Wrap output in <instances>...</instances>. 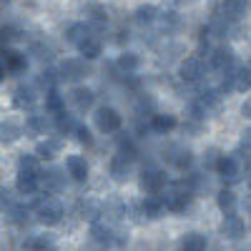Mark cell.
<instances>
[{
    "mask_svg": "<svg viewBox=\"0 0 251 251\" xmlns=\"http://www.w3.org/2000/svg\"><path fill=\"white\" fill-rule=\"evenodd\" d=\"M78 214L83 221H88V224H96L100 221V214H103V201L98 199H83L78 203Z\"/></svg>",
    "mask_w": 251,
    "mask_h": 251,
    "instance_id": "cell-16",
    "label": "cell"
},
{
    "mask_svg": "<svg viewBox=\"0 0 251 251\" xmlns=\"http://www.w3.org/2000/svg\"><path fill=\"white\" fill-rule=\"evenodd\" d=\"M75 138H78L80 143H86V146H91V143H93V136H91V131L86 128V126H80V123H78V128H75Z\"/></svg>",
    "mask_w": 251,
    "mask_h": 251,
    "instance_id": "cell-49",
    "label": "cell"
},
{
    "mask_svg": "<svg viewBox=\"0 0 251 251\" xmlns=\"http://www.w3.org/2000/svg\"><path fill=\"white\" fill-rule=\"evenodd\" d=\"M206 246H208V239L201 231H188L181 239V251H206Z\"/></svg>",
    "mask_w": 251,
    "mask_h": 251,
    "instance_id": "cell-25",
    "label": "cell"
},
{
    "mask_svg": "<svg viewBox=\"0 0 251 251\" xmlns=\"http://www.w3.org/2000/svg\"><path fill=\"white\" fill-rule=\"evenodd\" d=\"M249 13V0H221V15L228 23H236Z\"/></svg>",
    "mask_w": 251,
    "mask_h": 251,
    "instance_id": "cell-14",
    "label": "cell"
},
{
    "mask_svg": "<svg viewBox=\"0 0 251 251\" xmlns=\"http://www.w3.org/2000/svg\"><path fill=\"white\" fill-rule=\"evenodd\" d=\"M191 199H194V191L188 188L186 178L176 181V183H166V188L161 191V201L166 206V211H174V214L186 211V206L191 203Z\"/></svg>",
    "mask_w": 251,
    "mask_h": 251,
    "instance_id": "cell-1",
    "label": "cell"
},
{
    "mask_svg": "<svg viewBox=\"0 0 251 251\" xmlns=\"http://www.w3.org/2000/svg\"><path fill=\"white\" fill-rule=\"evenodd\" d=\"M25 249L28 251H58L55 246V239L50 234H35L25 241Z\"/></svg>",
    "mask_w": 251,
    "mask_h": 251,
    "instance_id": "cell-26",
    "label": "cell"
},
{
    "mask_svg": "<svg viewBox=\"0 0 251 251\" xmlns=\"http://www.w3.org/2000/svg\"><path fill=\"white\" fill-rule=\"evenodd\" d=\"M88 75V66L83 58H66L60 63V71H58V78L60 80H68V83H78Z\"/></svg>",
    "mask_w": 251,
    "mask_h": 251,
    "instance_id": "cell-6",
    "label": "cell"
},
{
    "mask_svg": "<svg viewBox=\"0 0 251 251\" xmlns=\"http://www.w3.org/2000/svg\"><path fill=\"white\" fill-rule=\"evenodd\" d=\"M38 188L48 196H58L66 191V171L63 169H48L38 174Z\"/></svg>",
    "mask_w": 251,
    "mask_h": 251,
    "instance_id": "cell-3",
    "label": "cell"
},
{
    "mask_svg": "<svg viewBox=\"0 0 251 251\" xmlns=\"http://www.w3.org/2000/svg\"><path fill=\"white\" fill-rule=\"evenodd\" d=\"M249 73H251L249 66L234 68V73H231V86H234V91H239V93H246V91H249V86H251Z\"/></svg>",
    "mask_w": 251,
    "mask_h": 251,
    "instance_id": "cell-33",
    "label": "cell"
},
{
    "mask_svg": "<svg viewBox=\"0 0 251 251\" xmlns=\"http://www.w3.org/2000/svg\"><path fill=\"white\" fill-rule=\"evenodd\" d=\"M0 53H3V68H5V73H23L28 68V60H25L23 53L10 50V48L0 50Z\"/></svg>",
    "mask_w": 251,
    "mask_h": 251,
    "instance_id": "cell-18",
    "label": "cell"
},
{
    "mask_svg": "<svg viewBox=\"0 0 251 251\" xmlns=\"http://www.w3.org/2000/svg\"><path fill=\"white\" fill-rule=\"evenodd\" d=\"M30 216H33V211H30L25 203H13L8 211H5V219H8V224H13V226H28Z\"/></svg>",
    "mask_w": 251,
    "mask_h": 251,
    "instance_id": "cell-22",
    "label": "cell"
},
{
    "mask_svg": "<svg viewBox=\"0 0 251 251\" xmlns=\"http://www.w3.org/2000/svg\"><path fill=\"white\" fill-rule=\"evenodd\" d=\"M18 171H23V174H38V158L33 153H20L18 156Z\"/></svg>",
    "mask_w": 251,
    "mask_h": 251,
    "instance_id": "cell-41",
    "label": "cell"
},
{
    "mask_svg": "<svg viewBox=\"0 0 251 251\" xmlns=\"http://www.w3.org/2000/svg\"><path fill=\"white\" fill-rule=\"evenodd\" d=\"M166 158H169L178 171H188L194 166V151L186 149V146H171L169 153H166Z\"/></svg>",
    "mask_w": 251,
    "mask_h": 251,
    "instance_id": "cell-13",
    "label": "cell"
},
{
    "mask_svg": "<svg viewBox=\"0 0 251 251\" xmlns=\"http://www.w3.org/2000/svg\"><path fill=\"white\" fill-rule=\"evenodd\" d=\"M78 48V53H80V58L83 60H96L100 53H103V43H100V38L96 35V33H91V35H86L80 40V43L75 46Z\"/></svg>",
    "mask_w": 251,
    "mask_h": 251,
    "instance_id": "cell-15",
    "label": "cell"
},
{
    "mask_svg": "<svg viewBox=\"0 0 251 251\" xmlns=\"http://www.w3.org/2000/svg\"><path fill=\"white\" fill-rule=\"evenodd\" d=\"M5 78V68H3V63H0V80Z\"/></svg>",
    "mask_w": 251,
    "mask_h": 251,
    "instance_id": "cell-51",
    "label": "cell"
},
{
    "mask_svg": "<svg viewBox=\"0 0 251 251\" xmlns=\"http://www.w3.org/2000/svg\"><path fill=\"white\" fill-rule=\"evenodd\" d=\"M60 149H63V138H46V141H40L38 146H35V158L40 161V158H46V161H50V158H55L58 153H60Z\"/></svg>",
    "mask_w": 251,
    "mask_h": 251,
    "instance_id": "cell-21",
    "label": "cell"
},
{
    "mask_svg": "<svg viewBox=\"0 0 251 251\" xmlns=\"http://www.w3.org/2000/svg\"><path fill=\"white\" fill-rule=\"evenodd\" d=\"M126 246H128V234H126V231H116V228H113V236H111V249L123 251Z\"/></svg>",
    "mask_w": 251,
    "mask_h": 251,
    "instance_id": "cell-46",
    "label": "cell"
},
{
    "mask_svg": "<svg viewBox=\"0 0 251 251\" xmlns=\"http://www.w3.org/2000/svg\"><path fill=\"white\" fill-rule=\"evenodd\" d=\"M33 216L43 224V226H58L63 221V216H66V211H63L60 201H55L53 196H46V199H38L33 203Z\"/></svg>",
    "mask_w": 251,
    "mask_h": 251,
    "instance_id": "cell-2",
    "label": "cell"
},
{
    "mask_svg": "<svg viewBox=\"0 0 251 251\" xmlns=\"http://www.w3.org/2000/svg\"><path fill=\"white\" fill-rule=\"evenodd\" d=\"M166 183H169V176H166V171L156 169V166H149V169H143L141 171V188L149 196H158Z\"/></svg>",
    "mask_w": 251,
    "mask_h": 251,
    "instance_id": "cell-4",
    "label": "cell"
},
{
    "mask_svg": "<svg viewBox=\"0 0 251 251\" xmlns=\"http://www.w3.org/2000/svg\"><path fill=\"white\" fill-rule=\"evenodd\" d=\"M0 3H10V0H0Z\"/></svg>",
    "mask_w": 251,
    "mask_h": 251,
    "instance_id": "cell-52",
    "label": "cell"
},
{
    "mask_svg": "<svg viewBox=\"0 0 251 251\" xmlns=\"http://www.w3.org/2000/svg\"><path fill=\"white\" fill-rule=\"evenodd\" d=\"M244 231H246V224H244L241 216H236V214H224V221H221V236L236 241V239L244 236Z\"/></svg>",
    "mask_w": 251,
    "mask_h": 251,
    "instance_id": "cell-11",
    "label": "cell"
},
{
    "mask_svg": "<svg viewBox=\"0 0 251 251\" xmlns=\"http://www.w3.org/2000/svg\"><path fill=\"white\" fill-rule=\"evenodd\" d=\"M221 100H224V93H221L219 88H206V91L201 93V98H199V103L206 108V113L221 108Z\"/></svg>",
    "mask_w": 251,
    "mask_h": 251,
    "instance_id": "cell-31",
    "label": "cell"
},
{
    "mask_svg": "<svg viewBox=\"0 0 251 251\" xmlns=\"http://www.w3.org/2000/svg\"><path fill=\"white\" fill-rule=\"evenodd\" d=\"M15 191H18L20 196H33V194L38 191V174H23V171H18Z\"/></svg>",
    "mask_w": 251,
    "mask_h": 251,
    "instance_id": "cell-23",
    "label": "cell"
},
{
    "mask_svg": "<svg viewBox=\"0 0 251 251\" xmlns=\"http://www.w3.org/2000/svg\"><path fill=\"white\" fill-rule=\"evenodd\" d=\"M141 216H146V219H151V221H156V219H161V216H166V206H163V201H161V196H146L143 201H141Z\"/></svg>",
    "mask_w": 251,
    "mask_h": 251,
    "instance_id": "cell-19",
    "label": "cell"
},
{
    "mask_svg": "<svg viewBox=\"0 0 251 251\" xmlns=\"http://www.w3.org/2000/svg\"><path fill=\"white\" fill-rule=\"evenodd\" d=\"M13 206V196H10V188L0 183V211H8Z\"/></svg>",
    "mask_w": 251,
    "mask_h": 251,
    "instance_id": "cell-48",
    "label": "cell"
},
{
    "mask_svg": "<svg viewBox=\"0 0 251 251\" xmlns=\"http://www.w3.org/2000/svg\"><path fill=\"white\" fill-rule=\"evenodd\" d=\"M236 194L231 191V188H221V191L216 194V203L224 214H234V208H236Z\"/></svg>",
    "mask_w": 251,
    "mask_h": 251,
    "instance_id": "cell-37",
    "label": "cell"
},
{
    "mask_svg": "<svg viewBox=\"0 0 251 251\" xmlns=\"http://www.w3.org/2000/svg\"><path fill=\"white\" fill-rule=\"evenodd\" d=\"M33 100H35V88L33 86H18L13 91V106L15 108H28V106H33Z\"/></svg>",
    "mask_w": 251,
    "mask_h": 251,
    "instance_id": "cell-28",
    "label": "cell"
},
{
    "mask_svg": "<svg viewBox=\"0 0 251 251\" xmlns=\"http://www.w3.org/2000/svg\"><path fill=\"white\" fill-rule=\"evenodd\" d=\"M241 113H244V116H246V118H249V113H251V106H249V100H246V103H244V108H241Z\"/></svg>",
    "mask_w": 251,
    "mask_h": 251,
    "instance_id": "cell-50",
    "label": "cell"
},
{
    "mask_svg": "<svg viewBox=\"0 0 251 251\" xmlns=\"http://www.w3.org/2000/svg\"><path fill=\"white\" fill-rule=\"evenodd\" d=\"M30 55H35L40 63H50V60L55 58V50H53L50 46H46V43H33Z\"/></svg>",
    "mask_w": 251,
    "mask_h": 251,
    "instance_id": "cell-43",
    "label": "cell"
},
{
    "mask_svg": "<svg viewBox=\"0 0 251 251\" xmlns=\"http://www.w3.org/2000/svg\"><path fill=\"white\" fill-rule=\"evenodd\" d=\"M214 171L219 174V178H221L226 186H234V183L241 181V166H239V158H236V156H224V153H221V158H219V163H216Z\"/></svg>",
    "mask_w": 251,
    "mask_h": 251,
    "instance_id": "cell-5",
    "label": "cell"
},
{
    "mask_svg": "<svg viewBox=\"0 0 251 251\" xmlns=\"http://www.w3.org/2000/svg\"><path fill=\"white\" fill-rule=\"evenodd\" d=\"M138 66H141V58H138L136 53H131V50L121 53L118 60H116V68L121 71V75H131V73H136Z\"/></svg>",
    "mask_w": 251,
    "mask_h": 251,
    "instance_id": "cell-27",
    "label": "cell"
},
{
    "mask_svg": "<svg viewBox=\"0 0 251 251\" xmlns=\"http://www.w3.org/2000/svg\"><path fill=\"white\" fill-rule=\"evenodd\" d=\"M126 211H128V206H126L121 199H111V201H106L103 203V221L108 219V226L111 224H118V221H123L126 219Z\"/></svg>",
    "mask_w": 251,
    "mask_h": 251,
    "instance_id": "cell-17",
    "label": "cell"
},
{
    "mask_svg": "<svg viewBox=\"0 0 251 251\" xmlns=\"http://www.w3.org/2000/svg\"><path fill=\"white\" fill-rule=\"evenodd\" d=\"M158 23H161V28L169 33V30H174V28H178V23H181V18H178V13L176 10H163V13H158Z\"/></svg>",
    "mask_w": 251,
    "mask_h": 251,
    "instance_id": "cell-40",
    "label": "cell"
},
{
    "mask_svg": "<svg viewBox=\"0 0 251 251\" xmlns=\"http://www.w3.org/2000/svg\"><path fill=\"white\" fill-rule=\"evenodd\" d=\"M66 171L75 183H86L88 181V161H86V156H78V153L68 156L66 158Z\"/></svg>",
    "mask_w": 251,
    "mask_h": 251,
    "instance_id": "cell-10",
    "label": "cell"
},
{
    "mask_svg": "<svg viewBox=\"0 0 251 251\" xmlns=\"http://www.w3.org/2000/svg\"><path fill=\"white\" fill-rule=\"evenodd\" d=\"M93 30H91V25L88 23H73V25H68V30H66V40L71 46H78L86 35H91Z\"/></svg>",
    "mask_w": 251,
    "mask_h": 251,
    "instance_id": "cell-36",
    "label": "cell"
},
{
    "mask_svg": "<svg viewBox=\"0 0 251 251\" xmlns=\"http://www.w3.org/2000/svg\"><path fill=\"white\" fill-rule=\"evenodd\" d=\"M20 136H23V128H20L18 123H13V121L0 123V141H3V143H13V141H18Z\"/></svg>",
    "mask_w": 251,
    "mask_h": 251,
    "instance_id": "cell-38",
    "label": "cell"
},
{
    "mask_svg": "<svg viewBox=\"0 0 251 251\" xmlns=\"http://www.w3.org/2000/svg\"><path fill=\"white\" fill-rule=\"evenodd\" d=\"M53 118H55V131H58V136H73V133H75V128H78L75 116H71V113H58V116H53Z\"/></svg>",
    "mask_w": 251,
    "mask_h": 251,
    "instance_id": "cell-30",
    "label": "cell"
},
{
    "mask_svg": "<svg viewBox=\"0 0 251 251\" xmlns=\"http://www.w3.org/2000/svg\"><path fill=\"white\" fill-rule=\"evenodd\" d=\"M46 111H48L50 116L66 113V96H60V93H58V88L46 91Z\"/></svg>",
    "mask_w": 251,
    "mask_h": 251,
    "instance_id": "cell-29",
    "label": "cell"
},
{
    "mask_svg": "<svg viewBox=\"0 0 251 251\" xmlns=\"http://www.w3.org/2000/svg\"><path fill=\"white\" fill-rule=\"evenodd\" d=\"M46 131H48V121H46V116L33 113V116L25 118V133H30V136H43Z\"/></svg>",
    "mask_w": 251,
    "mask_h": 251,
    "instance_id": "cell-34",
    "label": "cell"
},
{
    "mask_svg": "<svg viewBox=\"0 0 251 251\" xmlns=\"http://www.w3.org/2000/svg\"><path fill=\"white\" fill-rule=\"evenodd\" d=\"M203 60L199 58V55H191V58H186L183 63H181V68H178V75H181V80L183 83H199L201 78H203Z\"/></svg>",
    "mask_w": 251,
    "mask_h": 251,
    "instance_id": "cell-9",
    "label": "cell"
},
{
    "mask_svg": "<svg viewBox=\"0 0 251 251\" xmlns=\"http://www.w3.org/2000/svg\"><path fill=\"white\" fill-rule=\"evenodd\" d=\"M96 126H98L100 133H116L123 126V116L111 106H103V108L96 111Z\"/></svg>",
    "mask_w": 251,
    "mask_h": 251,
    "instance_id": "cell-7",
    "label": "cell"
},
{
    "mask_svg": "<svg viewBox=\"0 0 251 251\" xmlns=\"http://www.w3.org/2000/svg\"><path fill=\"white\" fill-rule=\"evenodd\" d=\"M208 63H211L214 71H219L224 75V73L236 68V55H234L231 48H216V50H211V55H208Z\"/></svg>",
    "mask_w": 251,
    "mask_h": 251,
    "instance_id": "cell-8",
    "label": "cell"
},
{
    "mask_svg": "<svg viewBox=\"0 0 251 251\" xmlns=\"http://www.w3.org/2000/svg\"><path fill=\"white\" fill-rule=\"evenodd\" d=\"M219 158H221V151H219V149H208V151L203 153V166H206V169H216Z\"/></svg>",
    "mask_w": 251,
    "mask_h": 251,
    "instance_id": "cell-47",
    "label": "cell"
},
{
    "mask_svg": "<svg viewBox=\"0 0 251 251\" xmlns=\"http://www.w3.org/2000/svg\"><path fill=\"white\" fill-rule=\"evenodd\" d=\"M15 38H18V30H15V28H10V25L0 28V50H5Z\"/></svg>",
    "mask_w": 251,
    "mask_h": 251,
    "instance_id": "cell-44",
    "label": "cell"
},
{
    "mask_svg": "<svg viewBox=\"0 0 251 251\" xmlns=\"http://www.w3.org/2000/svg\"><path fill=\"white\" fill-rule=\"evenodd\" d=\"M58 80H60V78H58V71L46 68L43 73L38 75V86H40V88H46V91H53V88L58 86Z\"/></svg>",
    "mask_w": 251,
    "mask_h": 251,
    "instance_id": "cell-42",
    "label": "cell"
},
{
    "mask_svg": "<svg viewBox=\"0 0 251 251\" xmlns=\"http://www.w3.org/2000/svg\"><path fill=\"white\" fill-rule=\"evenodd\" d=\"M149 128L153 133H169V131L176 128V116H171V113H153Z\"/></svg>",
    "mask_w": 251,
    "mask_h": 251,
    "instance_id": "cell-24",
    "label": "cell"
},
{
    "mask_svg": "<svg viewBox=\"0 0 251 251\" xmlns=\"http://www.w3.org/2000/svg\"><path fill=\"white\" fill-rule=\"evenodd\" d=\"M88 18H91V23H93L96 28H100V25H106V23H108V13H106V8L98 5V3H91V5H88Z\"/></svg>",
    "mask_w": 251,
    "mask_h": 251,
    "instance_id": "cell-39",
    "label": "cell"
},
{
    "mask_svg": "<svg viewBox=\"0 0 251 251\" xmlns=\"http://www.w3.org/2000/svg\"><path fill=\"white\" fill-rule=\"evenodd\" d=\"M111 236H113V226H108L106 221L91 224V239H93V244H98L100 249H111Z\"/></svg>",
    "mask_w": 251,
    "mask_h": 251,
    "instance_id": "cell-20",
    "label": "cell"
},
{
    "mask_svg": "<svg viewBox=\"0 0 251 251\" xmlns=\"http://www.w3.org/2000/svg\"><path fill=\"white\" fill-rule=\"evenodd\" d=\"M158 8L156 5H141V8H136V13H133V20L138 25H151V23H156V18H158Z\"/></svg>",
    "mask_w": 251,
    "mask_h": 251,
    "instance_id": "cell-35",
    "label": "cell"
},
{
    "mask_svg": "<svg viewBox=\"0 0 251 251\" xmlns=\"http://www.w3.org/2000/svg\"><path fill=\"white\" fill-rule=\"evenodd\" d=\"M131 166H133V163H126V161H121L118 156H113V158H111V166H108V174H111L116 181H128V178H131Z\"/></svg>",
    "mask_w": 251,
    "mask_h": 251,
    "instance_id": "cell-32",
    "label": "cell"
},
{
    "mask_svg": "<svg viewBox=\"0 0 251 251\" xmlns=\"http://www.w3.org/2000/svg\"><path fill=\"white\" fill-rule=\"evenodd\" d=\"M153 108H156V100L149 93L138 98V116H149V113H153Z\"/></svg>",
    "mask_w": 251,
    "mask_h": 251,
    "instance_id": "cell-45",
    "label": "cell"
},
{
    "mask_svg": "<svg viewBox=\"0 0 251 251\" xmlns=\"http://www.w3.org/2000/svg\"><path fill=\"white\" fill-rule=\"evenodd\" d=\"M71 103H73V108H75L78 113H86V111L93 108L96 93H93L91 88H86V86H75V88L71 91Z\"/></svg>",
    "mask_w": 251,
    "mask_h": 251,
    "instance_id": "cell-12",
    "label": "cell"
}]
</instances>
